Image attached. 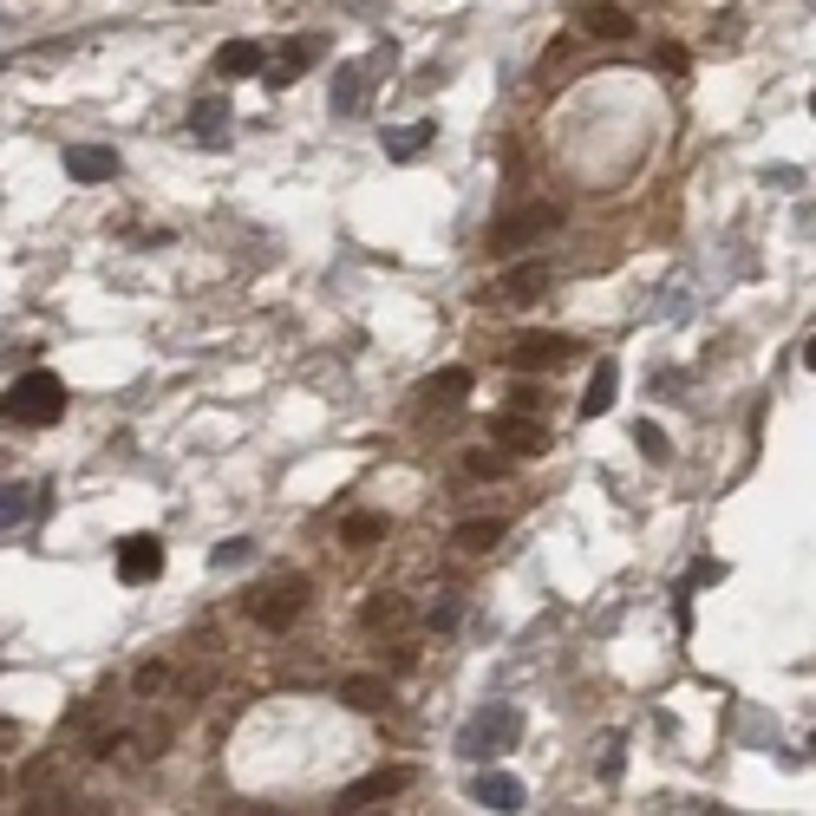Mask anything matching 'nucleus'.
<instances>
[{
    "mask_svg": "<svg viewBox=\"0 0 816 816\" xmlns=\"http://www.w3.org/2000/svg\"><path fill=\"white\" fill-rule=\"evenodd\" d=\"M621 751H627V744H621V739H607V751H601V777H607V784L621 777Z\"/></svg>",
    "mask_w": 816,
    "mask_h": 816,
    "instance_id": "obj_29",
    "label": "nucleus"
},
{
    "mask_svg": "<svg viewBox=\"0 0 816 816\" xmlns=\"http://www.w3.org/2000/svg\"><path fill=\"white\" fill-rule=\"evenodd\" d=\"M340 542H347V549H372V542H385V517H347V522H340Z\"/></svg>",
    "mask_w": 816,
    "mask_h": 816,
    "instance_id": "obj_23",
    "label": "nucleus"
},
{
    "mask_svg": "<svg viewBox=\"0 0 816 816\" xmlns=\"http://www.w3.org/2000/svg\"><path fill=\"white\" fill-rule=\"evenodd\" d=\"M654 66H660V73H686V46H660V53H654Z\"/></svg>",
    "mask_w": 816,
    "mask_h": 816,
    "instance_id": "obj_27",
    "label": "nucleus"
},
{
    "mask_svg": "<svg viewBox=\"0 0 816 816\" xmlns=\"http://www.w3.org/2000/svg\"><path fill=\"white\" fill-rule=\"evenodd\" d=\"M542 288H549V268L529 262V268H517V275H504L497 300H504V307H529V300H542Z\"/></svg>",
    "mask_w": 816,
    "mask_h": 816,
    "instance_id": "obj_17",
    "label": "nucleus"
},
{
    "mask_svg": "<svg viewBox=\"0 0 816 816\" xmlns=\"http://www.w3.org/2000/svg\"><path fill=\"white\" fill-rule=\"evenodd\" d=\"M229 125H235V112H229V98H197L190 105V138L197 145H229Z\"/></svg>",
    "mask_w": 816,
    "mask_h": 816,
    "instance_id": "obj_11",
    "label": "nucleus"
},
{
    "mask_svg": "<svg viewBox=\"0 0 816 816\" xmlns=\"http://www.w3.org/2000/svg\"><path fill=\"white\" fill-rule=\"evenodd\" d=\"M405 614H412V607H405V594H372L367 607H360V627H367V634H392V627H405Z\"/></svg>",
    "mask_w": 816,
    "mask_h": 816,
    "instance_id": "obj_16",
    "label": "nucleus"
},
{
    "mask_svg": "<svg viewBox=\"0 0 816 816\" xmlns=\"http://www.w3.org/2000/svg\"><path fill=\"white\" fill-rule=\"evenodd\" d=\"M412 784V771L399 764V771H372V777H360L353 791H340V810H372V804H385V797H399Z\"/></svg>",
    "mask_w": 816,
    "mask_h": 816,
    "instance_id": "obj_7",
    "label": "nucleus"
},
{
    "mask_svg": "<svg viewBox=\"0 0 816 816\" xmlns=\"http://www.w3.org/2000/svg\"><path fill=\"white\" fill-rule=\"evenodd\" d=\"M248 555H255V542H248V536H235V542L216 549V569H235V562H248Z\"/></svg>",
    "mask_w": 816,
    "mask_h": 816,
    "instance_id": "obj_26",
    "label": "nucleus"
},
{
    "mask_svg": "<svg viewBox=\"0 0 816 816\" xmlns=\"http://www.w3.org/2000/svg\"><path fill=\"white\" fill-rule=\"evenodd\" d=\"M569 360V340H555V333H536V340H517L510 347V367L517 372H549Z\"/></svg>",
    "mask_w": 816,
    "mask_h": 816,
    "instance_id": "obj_13",
    "label": "nucleus"
},
{
    "mask_svg": "<svg viewBox=\"0 0 816 816\" xmlns=\"http://www.w3.org/2000/svg\"><path fill=\"white\" fill-rule=\"evenodd\" d=\"M555 229H562V210H555V203H529V210H517V216L497 223L490 248H497V255H517V248H536V242L555 235Z\"/></svg>",
    "mask_w": 816,
    "mask_h": 816,
    "instance_id": "obj_3",
    "label": "nucleus"
},
{
    "mask_svg": "<svg viewBox=\"0 0 816 816\" xmlns=\"http://www.w3.org/2000/svg\"><path fill=\"white\" fill-rule=\"evenodd\" d=\"M157 575H163V542H157V536H125V542H118V582L145 589Z\"/></svg>",
    "mask_w": 816,
    "mask_h": 816,
    "instance_id": "obj_6",
    "label": "nucleus"
},
{
    "mask_svg": "<svg viewBox=\"0 0 816 816\" xmlns=\"http://www.w3.org/2000/svg\"><path fill=\"white\" fill-rule=\"evenodd\" d=\"M60 412H66V379H60V372L33 367L7 385V418H13V425H53Z\"/></svg>",
    "mask_w": 816,
    "mask_h": 816,
    "instance_id": "obj_2",
    "label": "nucleus"
},
{
    "mask_svg": "<svg viewBox=\"0 0 816 816\" xmlns=\"http://www.w3.org/2000/svg\"><path fill=\"white\" fill-rule=\"evenodd\" d=\"M379 78L372 60H347L340 73H333V92H327V112L333 118H360V105H367V85Z\"/></svg>",
    "mask_w": 816,
    "mask_h": 816,
    "instance_id": "obj_5",
    "label": "nucleus"
},
{
    "mask_svg": "<svg viewBox=\"0 0 816 816\" xmlns=\"http://www.w3.org/2000/svg\"><path fill=\"white\" fill-rule=\"evenodd\" d=\"M810 751H816V732H810Z\"/></svg>",
    "mask_w": 816,
    "mask_h": 816,
    "instance_id": "obj_33",
    "label": "nucleus"
},
{
    "mask_svg": "<svg viewBox=\"0 0 816 816\" xmlns=\"http://www.w3.org/2000/svg\"><path fill=\"white\" fill-rule=\"evenodd\" d=\"M27 517H33V484H7V497H0V529L13 536Z\"/></svg>",
    "mask_w": 816,
    "mask_h": 816,
    "instance_id": "obj_22",
    "label": "nucleus"
},
{
    "mask_svg": "<svg viewBox=\"0 0 816 816\" xmlns=\"http://www.w3.org/2000/svg\"><path fill=\"white\" fill-rule=\"evenodd\" d=\"M464 555H484V549H497L504 542V522L497 517H484V522H457V536H451Z\"/></svg>",
    "mask_w": 816,
    "mask_h": 816,
    "instance_id": "obj_21",
    "label": "nucleus"
},
{
    "mask_svg": "<svg viewBox=\"0 0 816 816\" xmlns=\"http://www.w3.org/2000/svg\"><path fill=\"white\" fill-rule=\"evenodd\" d=\"M634 445L647 451L654 464H667V457H672V445H667V432H660V425H634Z\"/></svg>",
    "mask_w": 816,
    "mask_h": 816,
    "instance_id": "obj_25",
    "label": "nucleus"
},
{
    "mask_svg": "<svg viewBox=\"0 0 816 816\" xmlns=\"http://www.w3.org/2000/svg\"><path fill=\"white\" fill-rule=\"evenodd\" d=\"M470 477H497L504 470V457H490V451H470V464H464Z\"/></svg>",
    "mask_w": 816,
    "mask_h": 816,
    "instance_id": "obj_28",
    "label": "nucleus"
},
{
    "mask_svg": "<svg viewBox=\"0 0 816 816\" xmlns=\"http://www.w3.org/2000/svg\"><path fill=\"white\" fill-rule=\"evenodd\" d=\"M510 405H517V412H542V385H536V392L517 385V392H510Z\"/></svg>",
    "mask_w": 816,
    "mask_h": 816,
    "instance_id": "obj_31",
    "label": "nucleus"
},
{
    "mask_svg": "<svg viewBox=\"0 0 816 816\" xmlns=\"http://www.w3.org/2000/svg\"><path fill=\"white\" fill-rule=\"evenodd\" d=\"M340 699H347L353 712H372V706H385V679H347Z\"/></svg>",
    "mask_w": 816,
    "mask_h": 816,
    "instance_id": "obj_24",
    "label": "nucleus"
},
{
    "mask_svg": "<svg viewBox=\"0 0 816 816\" xmlns=\"http://www.w3.org/2000/svg\"><path fill=\"white\" fill-rule=\"evenodd\" d=\"M810 112H816V98H810Z\"/></svg>",
    "mask_w": 816,
    "mask_h": 816,
    "instance_id": "obj_34",
    "label": "nucleus"
},
{
    "mask_svg": "<svg viewBox=\"0 0 816 816\" xmlns=\"http://www.w3.org/2000/svg\"><path fill=\"white\" fill-rule=\"evenodd\" d=\"M470 399V372L464 367H445L425 379V405H438V412H451V405H464Z\"/></svg>",
    "mask_w": 816,
    "mask_h": 816,
    "instance_id": "obj_19",
    "label": "nucleus"
},
{
    "mask_svg": "<svg viewBox=\"0 0 816 816\" xmlns=\"http://www.w3.org/2000/svg\"><path fill=\"white\" fill-rule=\"evenodd\" d=\"M66 177H73V183H112V177H118V150L66 145Z\"/></svg>",
    "mask_w": 816,
    "mask_h": 816,
    "instance_id": "obj_8",
    "label": "nucleus"
},
{
    "mask_svg": "<svg viewBox=\"0 0 816 816\" xmlns=\"http://www.w3.org/2000/svg\"><path fill=\"white\" fill-rule=\"evenodd\" d=\"M457 614H464V601H457V594H445V601L432 607V621H438V627H457Z\"/></svg>",
    "mask_w": 816,
    "mask_h": 816,
    "instance_id": "obj_30",
    "label": "nucleus"
},
{
    "mask_svg": "<svg viewBox=\"0 0 816 816\" xmlns=\"http://www.w3.org/2000/svg\"><path fill=\"white\" fill-rule=\"evenodd\" d=\"M307 607V582L300 575H282V582H262V589L248 594V614L262 621V627H295V614Z\"/></svg>",
    "mask_w": 816,
    "mask_h": 816,
    "instance_id": "obj_4",
    "label": "nucleus"
},
{
    "mask_svg": "<svg viewBox=\"0 0 816 816\" xmlns=\"http://www.w3.org/2000/svg\"><path fill=\"white\" fill-rule=\"evenodd\" d=\"M575 20H582V33H594V40H627V33H634L627 7H614V0H589Z\"/></svg>",
    "mask_w": 816,
    "mask_h": 816,
    "instance_id": "obj_14",
    "label": "nucleus"
},
{
    "mask_svg": "<svg viewBox=\"0 0 816 816\" xmlns=\"http://www.w3.org/2000/svg\"><path fill=\"white\" fill-rule=\"evenodd\" d=\"M804 367H810V372H816V333H810V347H804Z\"/></svg>",
    "mask_w": 816,
    "mask_h": 816,
    "instance_id": "obj_32",
    "label": "nucleus"
},
{
    "mask_svg": "<svg viewBox=\"0 0 816 816\" xmlns=\"http://www.w3.org/2000/svg\"><path fill=\"white\" fill-rule=\"evenodd\" d=\"M497 438H504V451H510V457H536V451L549 445L542 418H529V412H517V405H510V412L497 418Z\"/></svg>",
    "mask_w": 816,
    "mask_h": 816,
    "instance_id": "obj_10",
    "label": "nucleus"
},
{
    "mask_svg": "<svg viewBox=\"0 0 816 816\" xmlns=\"http://www.w3.org/2000/svg\"><path fill=\"white\" fill-rule=\"evenodd\" d=\"M438 138V125L432 118H412V125H399V131H385V157L392 163H405V157H418V150H432Z\"/></svg>",
    "mask_w": 816,
    "mask_h": 816,
    "instance_id": "obj_18",
    "label": "nucleus"
},
{
    "mask_svg": "<svg viewBox=\"0 0 816 816\" xmlns=\"http://www.w3.org/2000/svg\"><path fill=\"white\" fill-rule=\"evenodd\" d=\"M522 739V712L510 699H484L464 725H457V757H470V764H484V757H497V751H510Z\"/></svg>",
    "mask_w": 816,
    "mask_h": 816,
    "instance_id": "obj_1",
    "label": "nucleus"
},
{
    "mask_svg": "<svg viewBox=\"0 0 816 816\" xmlns=\"http://www.w3.org/2000/svg\"><path fill=\"white\" fill-rule=\"evenodd\" d=\"M470 797H477L484 810H504V816L529 804V791H522V777H510V771H484V777L470 784Z\"/></svg>",
    "mask_w": 816,
    "mask_h": 816,
    "instance_id": "obj_9",
    "label": "nucleus"
},
{
    "mask_svg": "<svg viewBox=\"0 0 816 816\" xmlns=\"http://www.w3.org/2000/svg\"><path fill=\"white\" fill-rule=\"evenodd\" d=\"M314 60H320V46H314V40H288V46L268 60V73H262V78H268V85H295Z\"/></svg>",
    "mask_w": 816,
    "mask_h": 816,
    "instance_id": "obj_15",
    "label": "nucleus"
},
{
    "mask_svg": "<svg viewBox=\"0 0 816 816\" xmlns=\"http://www.w3.org/2000/svg\"><path fill=\"white\" fill-rule=\"evenodd\" d=\"M614 392H621V367H614V360H601L594 379H589V392H582V418H601V412L614 405Z\"/></svg>",
    "mask_w": 816,
    "mask_h": 816,
    "instance_id": "obj_20",
    "label": "nucleus"
},
{
    "mask_svg": "<svg viewBox=\"0 0 816 816\" xmlns=\"http://www.w3.org/2000/svg\"><path fill=\"white\" fill-rule=\"evenodd\" d=\"M210 73H223V85L229 78H255V73H268V53H262L255 40H229V46H216Z\"/></svg>",
    "mask_w": 816,
    "mask_h": 816,
    "instance_id": "obj_12",
    "label": "nucleus"
}]
</instances>
